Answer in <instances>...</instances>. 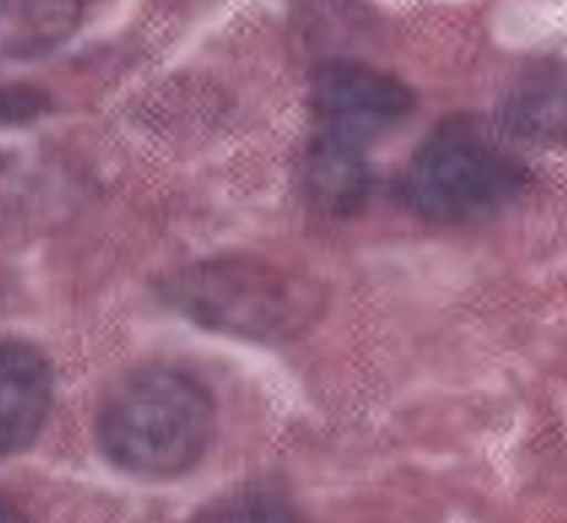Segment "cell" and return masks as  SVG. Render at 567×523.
Returning <instances> with one entry per match:
<instances>
[{"label": "cell", "instance_id": "cell-1", "mask_svg": "<svg viewBox=\"0 0 567 523\" xmlns=\"http://www.w3.org/2000/svg\"><path fill=\"white\" fill-rule=\"evenodd\" d=\"M215 430L206 386L171 366H146L117 379L95 417L102 454L140 479H173L204 457Z\"/></svg>", "mask_w": 567, "mask_h": 523}, {"label": "cell", "instance_id": "cell-2", "mask_svg": "<svg viewBox=\"0 0 567 523\" xmlns=\"http://www.w3.org/2000/svg\"><path fill=\"white\" fill-rule=\"evenodd\" d=\"M171 297L206 328L270 343L306 332L326 304L323 288L306 273L244 255L184 270Z\"/></svg>", "mask_w": 567, "mask_h": 523}, {"label": "cell", "instance_id": "cell-3", "mask_svg": "<svg viewBox=\"0 0 567 523\" xmlns=\"http://www.w3.org/2000/svg\"><path fill=\"white\" fill-rule=\"evenodd\" d=\"M529 182L525 164L476 126L450 120L414 151L401 177L410 211L432 222H470L516 199Z\"/></svg>", "mask_w": 567, "mask_h": 523}, {"label": "cell", "instance_id": "cell-4", "mask_svg": "<svg viewBox=\"0 0 567 523\" xmlns=\"http://www.w3.org/2000/svg\"><path fill=\"white\" fill-rule=\"evenodd\" d=\"M412 89L396 75L359 60H328L310 80V111L317 131L363 142L414 109Z\"/></svg>", "mask_w": 567, "mask_h": 523}, {"label": "cell", "instance_id": "cell-5", "mask_svg": "<svg viewBox=\"0 0 567 523\" xmlns=\"http://www.w3.org/2000/svg\"><path fill=\"white\" fill-rule=\"evenodd\" d=\"M53 375L40 348L0 341V457L29 448L51 410Z\"/></svg>", "mask_w": 567, "mask_h": 523}, {"label": "cell", "instance_id": "cell-6", "mask_svg": "<svg viewBox=\"0 0 567 523\" xmlns=\"http://www.w3.org/2000/svg\"><path fill=\"white\" fill-rule=\"evenodd\" d=\"M501 129L525 142L567 140V64L540 60L523 69L503 91L496 111Z\"/></svg>", "mask_w": 567, "mask_h": 523}, {"label": "cell", "instance_id": "cell-7", "mask_svg": "<svg viewBox=\"0 0 567 523\" xmlns=\"http://www.w3.org/2000/svg\"><path fill=\"white\" fill-rule=\"evenodd\" d=\"M303 186L308 197L326 213L343 215L354 211L370 186L363 144L317 131L303 157Z\"/></svg>", "mask_w": 567, "mask_h": 523}, {"label": "cell", "instance_id": "cell-8", "mask_svg": "<svg viewBox=\"0 0 567 523\" xmlns=\"http://www.w3.org/2000/svg\"><path fill=\"white\" fill-rule=\"evenodd\" d=\"M80 7L69 2L0 4V58H29L69 38Z\"/></svg>", "mask_w": 567, "mask_h": 523}, {"label": "cell", "instance_id": "cell-9", "mask_svg": "<svg viewBox=\"0 0 567 523\" xmlns=\"http://www.w3.org/2000/svg\"><path fill=\"white\" fill-rule=\"evenodd\" d=\"M193 523H301L290 499L266 483L241 485L210 501Z\"/></svg>", "mask_w": 567, "mask_h": 523}, {"label": "cell", "instance_id": "cell-10", "mask_svg": "<svg viewBox=\"0 0 567 523\" xmlns=\"http://www.w3.org/2000/svg\"><path fill=\"white\" fill-rule=\"evenodd\" d=\"M47 106V98L31 86H0V122H27L38 117Z\"/></svg>", "mask_w": 567, "mask_h": 523}, {"label": "cell", "instance_id": "cell-11", "mask_svg": "<svg viewBox=\"0 0 567 523\" xmlns=\"http://www.w3.org/2000/svg\"><path fill=\"white\" fill-rule=\"evenodd\" d=\"M22 195V180L16 164L0 153V224L16 211Z\"/></svg>", "mask_w": 567, "mask_h": 523}, {"label": "cell", "instance_id": "cell-12", "mask_svg": "<svg viewBox=\"0 0 567 523\" xmlns=\"http://www.w3.org/2000/svg\"><path fill=\"white\" fill-rule=\"evenodd\" d=\"M0 523H24L22 512L2 494H0Z\"/></svg>", "mask_w": 567, "mask_h": 523}]
</instances>
